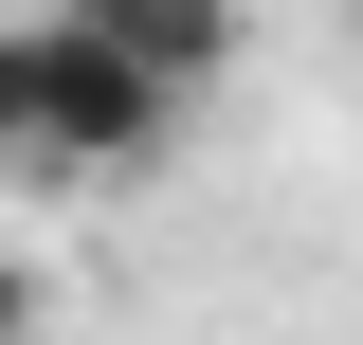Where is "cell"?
Listing matches in <instances>:
<instances>
[{"instance_id": "1", "label": "cell", "mask_w": 363, "mask_h": 345, "mask_svg": "<svg viewBox=\"0 0 363 345\" xmlns=\"http://www.w3.org/2000/svg\"><path fill=\"white\" fill-rule=\"evenodd\" d=\"M182 146V91L128 73L91 18H37V182H128Z\"/></svg>"}, {"instance_id": "2", "label": "cell", "mask_w": 363, "mask_h": 345, "mask_svg": "<svg viewBox=\"0 0 363 345\" xmlns=\"http://www.w3.org/2000/svg\"><path fill=\"white\" fill-rule=\"evenodd\" d=\"M55 18H91V37L128 55V73H164L182 109H200V91L236 73V0H55Z\"/></svg>"}, {"instance_id": "3", "label": "cell", "mask_w": 363, "mask_h": 345, "mask_svg": "<svg viewBox=\"0 0 363 345\" xmlns=\"http://www.w3.org/2000/svg\"><path fill=\"white\" fill-rule=\"evenodd\" d=\"M0 182H37V18H0Z\"/></svg>"}, {"instance_id": "4", "label": "cell", "mask_w": 363, "mask_h": 345, "mask_svg": "<svg viewBox=\"0 0 363 345\" xmlns=\"http://www.w3.org/2000/svg\"><path fill=\"white\" fill-rule=\"evenodd\" d=\"M37 327H55V291H37L18 255H0V345H37Z\"/></svg>"}]
</instances>
